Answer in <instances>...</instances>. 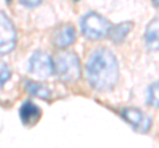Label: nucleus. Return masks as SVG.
I'll use <instances>...</instances> for the list:
<instances>
[{
  "instance_id": "obj_9",
  "label": "nucleus",
  "mask_w": 159,
  "mask_h": 148,
  "mask_svg": "<svg viewBox=\"0 0 159 148\" xmlns=\"http://www.w3.org/2000/svg\"><path fill=\"white\" fill-rule=\"evenodd\" d=\"M145 40L150 50H159V19L152 20L147 25Z\"/></svg>"
},
{
  "instance_id": "obj_6",
  "label": "nucleus",
  "mask_w": 159,
  "mask_h": 148,
  "mask_svg": "<svg viewBox=\"0 0 159 148\" xmlns=\"http://www.w3.org/2000/svg\"><path fill=\"white\" fill-rule=\"evenodd\" d=\"M122 118L139 132H147L151 127V118L138 108L129 107L122 111Z\"/></svg>"
},
{
  "instance_id": "obj_3",
  "label": "nucleus",
  "mask_w": 159,
  "mask_h": 148,
  "mask_svg": "<svg viewBox=\"0 0 159 148\" xmlns=\"http://www.w3.org/2000/svg\"><path fill=\"white\" fill-rule=\"evenodd\" d=\"M110 23L97 12H89L81 19V32L89 40H99L109 34Z\"/></svg>"
},
{
  "instance_id": "obj_4",
  "label": "nucleus",
  "mask_w": 159,
  "mask_h": 148,
  "mask_svg": "<svg viewBox=\"0 0 159 148\" xmlns=\"http://www.w3.org/2000/svg\"><path fill=\"white\" fill-rule=\"evenodd\" d=\"M29 72L41 80H45L53 73V61L51 56L41 50L34 52L29 58Z\"/></svg>"
},
{
  "instance_id": "obj_11",
  "label": "nucleus",
  "mask_w": 159,
  "mask_h": 148,
  "mask_svg": "<svg viewBox=\"0 0 159 148\" xmlns=\"http://www.w3.org/2000/svg\"><path fill=\"white\" fill-rule=\"evenodd\" d=\"M25 89H27V91L31 95L39 97V98H41V99H48V98L51 97V90H49L47 86L41 85V83L27 81L25 82Z\"/></svg>"
},
{
  "instance_id": "obj_15",
  "label": "nucleus",
  "mask_w": 159,
  "mask_h": 148,
  "mask_svg": "<svg viewBox=\"0 0 159 148\" xmlns=\"http://www.w3.org/2000/svg\"><path fill=\"white\" fill-rule=\"evenodd\" d=\"M152 3H154V4H155V6H157V7H159V0H152Z\"/></svg>"
},
{
  "instance_id": "obj_12",
  "label": "nucleus",
  "mask_w": 159,
  "mask_h": 148,
  "mask_svg": "<svg viewBox=\"0 0 159 148\" xmlns=\"http://www.w3.org/2000/svg\"><path fill=\"white\" fill-rule=\"evenodd\" d=\"M147 103L150 106L154 107H159V81L148 87V93H147Z\"/></svg>"
},
{
  "instance_id": "obj_2",
  "label": "nucleus",
  "mask_w": 159,
  "mask_h": 148,
  "mask_svg": "<svg viewBox=\"0 0 159 148\" xmlns=\"http://www.w3.org/2000/svg\"><path fill=\"white\" fill-rule=\"evenodd\" d=\"M53 72L64 82H74L81 76L80 58L73 52H60L53 61Z\"/></svg>"
},
{
  "instance_id": "obj_7",
  "label": "nucleus",
  "mask_w": 159,
  "mask_h": 148,
  "mask_svg": "<svg viewBox=\"0 0 159 148\" xmlns=\"http://www.w3.org/2000/svg\"><path fill=\"white\" fill-rule=\"evenodd\" d=\"M53 44L57 48H66L76 40V29L69 24L58 27L53 33Z\"/></svg>"
},
{
  "instance_id": "obj_13",
  "label": "nucleus",
  "mask_w": 159,
  "mask_h": 148,
  "mask_svg": "<svg viewBox=\"0 0 159 148\" xmlns=\"http://www.w3.org/2000/svg\"><path fill=\"white\" fill-rule=\"evenodd\" d=\"M11 78V69L4 62H0V87Z\"/></svg>"
},
{
  "instance_id": "obj_10",
  "label": "nucleus",
  "mask_w": 159,
  "mask_h": 148,
  "mask_svg": "<svg viewBox=\"0 0 159 148\" xmlns=\"http://www.w3.org/2000/svg\"><path fill=\"white\" fill-rule=\"evenodd\" d=\"M134 24L131 21H126V23H121L116 27H111L109 31V36L114 42H121L125 40V37L129 34V32L133 29Z\"/></svg>"
},
{
  "instance_id": "obj_5",
  "label": "nucleus",
  "mask_w": 159,
  "mask_h": 148,
  "mask_svg": "<svg viewBox=\"0 0 159 148\" xmlns=\"http://www.w3.org/2000/svg\"><path fill=\"white\" fill-rule=\"evenodd\" d=\"M16 45V29L12 21L0 12V54H7Z\"/></svg>"
},
{
  "instance_id": "obj_1",
  "label": "nucleus",
  "mask_w": 159,
  "mask_h": 148,
  "mask_svg": "<svg viewBox=\"0 0 159 148\" xmlns=\"http://www.w3.org/2000/svg\"><path fill=\"white\" fill-rule=\"evenodd\" d=\"M85 70L90 86L99 91L113 89L119 77L118 61L107 48H98L90 53Z\"/></svg>"
},
{
  "instance_id": "obj_14",
  "label": "nucleus",
  "mask_w": 159,
  "mask_h": 148,
  "mask_svg": "<svg viewBox=\"0 0 159 148\" xmlns=\"http://www.w3.org/2000/svg\"><path fill=\"white\" fill-rule=\"evenodd\" d=\"M20 2H21L24 6H27V7H36L43 2V0H20Z\"/></svg>"
},
{
  "instance_id": "obj_8",
  "label": "nucleus",
  "mask_w": 159,
  "mask_h": 148,
  "mask_svg": "<svg viewBox=\"0 0 159 148\" xmlns=\"http://www.w3.org/2000/svg\"><path fill=\"white\" fill-rule=\"evenodd\" d=\"M40 115H41L40 108L32 102H24L21 108H20V118H21L24 124L27 126L34 124L40 119Z\"/></svg>"
}]
</instances>
